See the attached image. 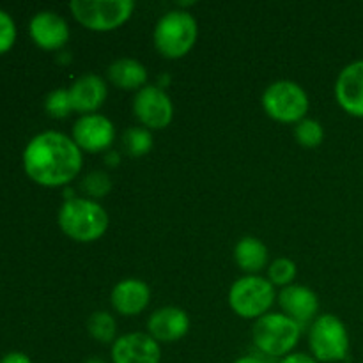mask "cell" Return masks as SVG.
I'll list each match as a JSON object with an SVG mask.
<instances>
[{"label":"cell","instance_id":"484cf974","mask_svg":"<svg viewBox=\"0 0 363 363\" xmlns=\"http://www.w3.org/2000/svg\"><path fill=\"white\" fill-rule=\"evenodd\" d=\"M16 39V25H14L11 14L0 9V53L9 50Z\"/></svg>","mask_w":363,"mask_h":363},{"label":"cell","instance_id":"4316f807","mask_svg":"<svg viewBox=\"0 0 363 363\" xmlns=\"http://www.w3.org/2000/svg\"><path fill=\"white\" fill-rule=\"evenodd\" d=\"M277 363H319L318 360H315L312 354H307V353H291L287 354V357H284L282 360H279Z\"/></svg>","mask_w":363,"mask_h":363},{"label":"cell","instance_id":"2e32d148","mask_svg":"<svg viewBox=\"0 0 363 363\" xmlns=\"http://www.w3.org/2000/svg\"><path fill=\"white\" fill-rule=\"evenodd\" d=\"M151 289L140 279H124L113 286L110 293V303L113 311L126 318H135L149 307Z\"/></svg>","mask_w":363,"mask_h":363},{"label":"cell","instance_id":"ac0fdd59","mask_svg":"<svg viewBox=\"0 0 363 363\" xmlns=\"http://www.w3.org/2000/svg\"><path fill=\"white\" fill-rule=\"evenodd\" d=\"M106 78L116 89L138 92L147 85L149 73L147 67L140 60L131 59V57H121L110 64L106 69Z\"/></svg>","mask_w":363,"mask_h":363},{"label":"cell","instance_id":"d6986e66","mask_svg":"<svg viewBox=\"0 0 363 363\" xmlns=\"http://www.w3.org/2000/svg\"><path fill=\"white\" fill-rule=\"evenodd\" d=\"M269 250L259 238L245 236L234 247V262L245 275H259L268 268Z\"/></svg>","mask_w":363,"mask_h":363},{"label":"cell","instance_id":"9a60e30c","mask_svg":"<svg viewBox=\"0 0 363 363\" xmlns=\"http://www.w3.org/2000/svg\"><path fill=\"white\" fill-rule=\"evenodd\" d=\"M30 38L43 50H60L69 41V25L53 11H39L30 20Z\"/></svg>","mask_w":363,"mask_h":363},{"label":"cell","instance_id":"6da1fadb","mask_svg":"<svg viewBox=\"0 0 363 363\" xmlns=\"http://www.w3.org/2000/svg\"><path fill=\"white\" fill-rule=\"evenodd\" d=\"M23 167L27 176L41 186H67L80 176L84 152L67 135L43 131L25 147Z\"/></svg>","mask_w":363,"mask_h":363},{"label":"cell","instance_id":"5b68a950","mask_svg":"<svg viewBox=\"0 0 363 363\" xmlns=\"http://www.w3.org/2000/svg\"><path fill=\"white\" fill-rule=\"evenodd\" d=\"M261 105L269 119L282 124H298L307 117L311 99L298 82L277 80L264 89Z\"/></svg>","mask_w":363,"mask_h":363},{"label":"cell","instance_id":"7c38bea8","mask_svg":"<svg viewBox=\"0 0 363 363\" xmlns=\"http://www.w3.org/2000/svg\"><path fill=\"white\" fill-rule=\"evenodd\" d=\"M190 332V318L179 307H160L149 315L147 333L158 344H174L184 339Z\"/></svg>","mask_w":363,"mask_h":363},{"label":"cell","instance_id":"4fadbf2b","mask_svg":"<svg viewBox=\"0 0 363 363\" xmlns=\"http://www.w3.org/2000/svg\"><path fill=\"white\" fill-rule=\"evenodd\" d=\"M335 99L351 117L363 119V59L342 67L335 82Z\"/></svg>","mask_w":363,"mask_h":363},{"label":"cell","instance_id":"7402d4cb","mask_svg":"<svg viewBox=\"0 0 363 363\" xmlns=\"http://www.w3.org/2000/svg\"><path fill=\"white\" fill-rule=\"evenodd\" d=\"M294 138L305 149H315L325 142V128L319 121L305 117L298 124H294Z\"/></svg>","mask_w":363,"mask_h":363},{"label":"cell","instance_id":"44dd1931","mask_svg":"<svg viewBox=\"0 0 363 363\" xmlns=\"http://www.w3.org/2000/svg\"><path fill=\"white\" fill-rule=\"evenodd\" d=\"M87 332L96 342L113 344L117 340V323L110 312L96 311L87 319Z\"/></svg>","mask_w":363,"mask_h":363},{"label":"cell","instance_id":"5bb4252c","mask_svg":"<svg viewBox=\"0 0 363 363\" xmlns=\"http://www.w3.org/2000/svg\"><path fill=\"white\" fill-rule=\"evenodd\" d=\"M277 301L282 308V314H286L287 318H291L301 326L318 318L319 298L307 286L293 284L289 287H284L277 294Z\"/></svg>","mask_w":363,"mask_h":363},{"label":"cell","instance_id":"83f0119b","mask_svg":"<svg viewBox=\"0 0 363 363\" xmlns=\"http://www.w3.org/2000/svg\"><path fill=\"white\" fill-rule=\"evenodd\" d=\"M0 363H32V360L21 351H11L0 360Z\"/></svg>","mask_w":363,"mask_h":363},{"label":"cell","instance_id":"e0dca14e","mask_svg":"<svg viewBox=\"0 0 363 363\" xmlns=\"http://www.w3.org/2000/svg\"><path fill=\"white\" fill-rule=\"evenodd\" d=\"M71 103L74 112L82 116L98 113V110L105 105L108 96V85L98 74H82L71 84L69 87Z\"/></svg>","mask_w":363,"mask_h":363},{"label":"cell","instance_id":"7a4b0ae2","mask_svg":"<svg viewBox=\"0 0 363 363\" xmlns=\"http://www.w3.org/2000/svg\"><path fill=\"white\" fill-rule=\"evenodd\" d=\"M60 230L77 243H94L101 240L110 225L106 209L87 197H69L62 202L57 215Z\"/></svg>","mask_w":363,"mask_h":363},{"label":"cell","instance_id":"277c9868","mask_svg":"<svg viewBox=\"0 0 363 363\" xmlns=\"http://www.w3.org/2000/svg\"><path fill=\"white\" fill-rule=\"evenodd\" d=\"M301 330L303 326L282 312H269L255 321L252 339L262 357L282 360L287 354L294 353L300 342Z\"/></svg>","mask_w":363,"mask_h":363},{"label":"cell","instance_id":"f1b7e54d","mask_svg":"<svg viewBox=\"0 0 363 363\" xmlns=\"http://www.w3.org/2000/svg\"><path fill=\"white\" fill-rule=\"evenodd\" d=\"M121 160H123V156H121L119 151H113V149H110V151L105 152V165L106 167H112V169H116V167L121 165Z\"/></svg>","mask_w":363,"mask_h":363},{"label":"cell","instance_id":"8992f818","mask_svg":"<svg viewBox=\"0 0 363 363\" xmlns=\"http://www.w3.org/2000/svg\"><path fill=\"white\" fill-rule=\"evenodd\" d=\"M350 332L342 319L321 314L308 328V350L319 363H339L350 357Z\"/></svg>","mask_w":363,"mask_h":363},{"label":"cell","instance_id":"9c48e42d","mask_svg":"<svg viewBox=\"0 0 363 363\" xmlns=\"http://www.w3.org/2000/svg\"><path fill=\"white\" fill-rule=\"evenodd\" d=\"M133 113L140 126L149 131H162L174 119V103L160 85H145L135 94Z\"/></svg>","mask_w":363,"mask_h":363},{"label":"cell","instance_id":"d4e9b609","mask_svg":"<svg viewBox=\"0 0 363 363\" xmlns=\"http://www.w3.org/2000/svg\"><path fill=\"white\" fill-rule=\"evenodd\" d=\"M45 110L53 119H66L73 110L69 89H53L45 98Z\"/></svg>","mask_w":363,"mask_h":363},{"label":"cell","instance_id":"f546056e","mask_svg":"<svg viewBox=\"0 0 363 363\" xmlns=\"http://www.w3.org/2000/svg\"><path fill=\"white\" fill-rule=\"evenodd\" d=\"M234 363H268L264 357H257V354H247V357L238 358Z\"/></svg>","mask_w":363,"mask_h":363},{"label":"cell","instance_id":"30bf717a","mask_svg":"<svg viewBox=\"0 0 363 363\" xmlns=\"http://www.w3.org/2000/svg\"><path fill=\"white\" fill-rule=\"evenodd\" d=\"M71 138L82 152H106L116 142V126L101 113L80 116L73 124Z\"/></svg>","mask_w":363,"mask_h":363},{"label":"cell","instance_id":"8fae6325","mask_svg":"<svg viewBox=\"0 0 363 363\" xmlns=\"http://www.w3.org/2000/svg\"><path fill=\"white\" fill-rule=\"evenodd\" d=\"M110 357L112 363H160L162 344L156 342L149 333L131 332L117 337Z\"/></svg>","mask_w":363,"mask_h":363},{"label":"cell","instance_id":"603a6c76","mask_svg":"<svg viewBox=\"0 0 363 363\" xmlns=\"http://www.w3.org/2000/svg\"><path fill=\"white\" fill-rule=\"evenodd\" d=\"M80 188L87 195V199L99 201V199H105L112 191L113 183L110 174L105 172V170H91L84 176Z\"/></svg>","mask_w":363,"mask_h":363},{"label":"cell","instance_id":"3957f363","mask_svg":"<svg viewBox=\"0 0 363 363\" xmlns=\"http://www.w3.org/2000/svg\"><path fill=\"white\" fill-rule=\"evenodd\" d=\"M199 39V25L194 14L183 9H172L163 14L152 32L155 48L165 59L177 60L194 50Z\"/></svg>","mask_w":363,"mask_h":363},{"label":"cell","instance_id":"ffe728a7","mask_svg":"<svg viewBox=\"0 0 363 363\" xmlns=\"http://www.w3.org/2000/svg\"><path fill=\"white\" fill-rule=\"evenodd\" d=\"M155 145V138H152V131L145 130L144 126H131L121 137V147L123 152L130 158H142V156L149 155Z\"/></svg>","mask_w":363,"mask_h":363},{"label":"cell","instance_id":"52a82bcc","mask_svg":"<svg viewBox=\"0 0 363 363\" xmlns=\"http://www.w3.org/2000/svg\"><path fill=\"white\" fill-rule=\"evenodd\" d=\"M277 300L275 286L261 275H245L229 289V307L238 318L257 321L269 314Z\"/></svg>","mask_w":363,"mask_h":363},{"label":"cell","instance_id":"ba28073f","mask_svg":"<svg viewBox=\"0 0 363 363\" xmlns=\"http://www.w3.org/2000/svg\"><path fill=\"white\" fill-rule=\"evenodd\" d=\"M69 11L74 20L91 32H112L123 27L135 11L133 0H73Z\"/></svg>","mask_w":363,"mask_h":363},{"label":"cell","instance_id":"cb8c5ba5","mask_svg":"<svg viewBox=\"0 0 363 363\" xmlns=\"http://www.w3.org/2000/svg\"><path fill=\"white\" fill-rule=\"evenodd\" d=\"M298 275V266L293 259L289 257H279L268 264V277L266 279L273 284L275 287H289L293 286Z\"/></svg>","mask_w":363,"mask_h":363},{"label":"cell","instance_id":"4dcf8cb0","mask_svg":"<svg viewBox=\"0 0 363 363\" xmlns=\"http://www.w3.org/2000/svg\"><path fill=\"white\" fill-rule=\"evenodd\" d=\"M84 363H108V362H106V360H103V358L92 357V358H89V360H85Z\"/></svg>","mask_w":363,"mask_h":363}]
</instances>
